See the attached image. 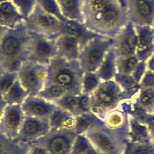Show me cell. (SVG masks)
Returning a JSON list of instances; mask_svg holds the SVG:
<instances>
[{
  "mask_svg": "<svg viewBox=\"0 0 154 154\" xmlns=\"http://www.w3.org/2000/svg\"><path fill=\"white\" fill-rule=\"evenodd\" d=\"M84 25L96 35L115 38L128 22L122 0H85Z\"/></svg>",
  "mask_w": 154,
  "mask_h": 154,
  "instance_id": "cell-1",
  "label": "cell"
},
{
  "mask_svg": "<svg viewBox=\"0 0 154 154\" xmlns=\"http://www.w3.org/2000/svg\"><path fill=\"white\" fill-rule=\"evenodd\" d=\"M31 31L25 22L7 29L0 42V64L5 71L17 72L27 61Z\"/></svg>",
  "mask_w": 154,
  "mask_h": 154,
  "instance_id": "cell-2",
  "label": "cell"
},
{
  "mask_svg": "<svg viewBox=\"0 0 154 154\" xmlns=\"http://www.w3.org/2000/svg\"><path fill=\"white\" fill-rule=\"evenodd\" d=\"M48 81L57 83L68 94H82V78L84 71L78 60L55 57L47 65Z\"/></svg>",
  "mask_w": 154,
  "mask_h": 154,
  "instance_id": "cell-3",
  "label": "cell"
},
{
  "mask_svg": "<svg viewBox=\"0 0 154 154\" xmlns=\"http://www.w3.org/2000/svg\"><path fill=\"white\" fill-rule=\"evenodd\" d=\"M84 134L101 154H124L128 146V128L112 129L103 123Z\"/></svg>",
  "mask_w": 154,
  "mask_h": 154,
  "instance_id": "cell-4",
  "label": "cell"
},
{
  "mask_svg": "<svg viewBox=\"0 0 154 154\" xmlns=\"http://www.w3.org/2000/svg\"><path fill=\"white\" fill-rule=\"evenodd\" d=\"M91 111L103 120L108 112L118 108L123 101L130 99L115 80L102 82L90 96Z\"/></svg>",
  "mask_w": 154,
  "mask_h": 154,
  "instance_id": "cell-5",
  "label": "cell"
},
{
  "mask_svg": "<svg viewBox=\"0 0 154 154\" xmlns=\"http://www.w3.org/2000/svg\"><path fill=\"white\" fill-rule=\"evenodd\" d=\"M115 38L95 35L82 45L79 63L83 71L96 72L105 56L115 45Z\"/></svg>",
  "mask_w": 154,
  "mask_h": 154,
  "instance_id": "cell-6",
  "label": "cell"
},
{
  "mask_svg": "<svg viewBox=\"0 0 154 154\" xmlns=\"http://www.w3.org/2000/svg\"><path fill=\"white\" fill-rule=\"evenodd\" d=\"M29 30L51 38H56L63 32L64 22L44 11L37 5L33 13L25 21Z\"/></svg>",
  "mask_w": 154,
  "mask_h": 154,
  "instance_id": "cell-7",
  "label": "cell"
},
{
  "mask_svg": "<svg viewBox=\"0 0 154 154\" xmlns=\"http://www.w3.org/2000/svg\"><path fill=\"white\" fill-rule=\"evenodd\" d=\"M17 78L29 94H38L48 82L47 66L26 61L17 71Z\"/></svg>",
  "mask_w": 154,
  "mask_h": 154,
  "instance_id": "cell-8",
  "label": "cell"
},
{
  "mask_svg": "<svg viewBox=\"0 0 154 154\" xmlns=\"http://www.w3.org/2000/svg\"><path fill=\"white\" fill-rule=\"evenodd\" d=\"M57 56L55 38L31 32L27 61L47 66Z\"/></svg>",
  "mask_w": 154,
  "mask_h": 154,
  "instance_id": "cell-9",
  "label": "cell"
},
{
  "mask_svg": "<svg viewBox=\"0 0 154 154\" xmlns=\"http://www.w3.org/2000/svg\"><path fill=\"white\" fill-rule=\"evenodd\" d=\"M76 136L75 130H51L36 142L44 146L49 154H70Z\"/></svg>",
  "mask_w": 154,
  "mask_h": 154,
  "instance_id": "cell-10",
  "label": "cell"
},
{
  "mask_svg": "<svg viewBox=\"0 0 154 154\" xmlns=\"http://www.w3.org/2000/svg\"><path fill=\"white\" fill-rule=\"evenodd\" d=\"M25 116L22 105H6L0 117V135L17 140Z\"/></svg>",
  "mask_w": 154,
  "mask_h": 154,
  "instance_id": "cell-11",
  "label": "cell"
},
{
  "mask_svg": "<svg viewBox=\"0 0 154 154\" xmlns=\"http://www.w3.org/2000/svg\"><path fill=\"white\" fill-rule=\"evenodd\" d=\"M128 22L134 26H152L154 22V0H124Z\"/></svg>",
  "mask_w": 154,
  "mask_h": 154,
  "instance_id": "cell-12",
  "label": "cell"
},
{
  "mask_svg": "<svg viewBox=\"0 0 154 154\" xmlns=\"http://www.w3.org/2000/svg\"><path fill=\"white\" fill-rule=\"evenodd\" d=\"M51 130L48 119L26 116L17 140L24 145H30L45 137Z\"/></svg>",
  "mask_w": 154,
  "mask_h": 154,
  "instance_id": "cell-13",
  "label": "cell"
},
{
  "mask_svg": "<svg viewBox=\"0 0 154 154\" xmlns=\"http://www.w3.org/2000/svg\"><path fill=\"white\" fill-rule=\"evenodd\" d=\"M22 108L27 116L48 119L57 108V105L38 94H29L22 104Z\"/></svg>",
  "mask_w": 154,
  "mask_h": 154,
  "instance_id": "cell-14",
  "label": "cell"
},
{
  "mask_svg": "<svg viewBox=\"0 0 154 154\" xmlns=\"http://www.w3.org/2000/svg\"><path fill=\"white\" fill-rule=\"evenodd\" d=\"M57 56L68 60H78L82 51V40L75 35L62 33L55 38Z\"/></svg>",
  "mask_w": 154,
  "mask_h": 154,
  "instance_id": "cell-15",
  "label": "cell"
},
{
  "mask_svg": "<svg viewBox=\"0 0 154 154\" xmlns=\"http://www.w3.org/2000/svg\"><path fill=\"white\" fill-rule=\"evenodd\" d=\"M114 45L116 54L122 56L135 55L137 48V33L135 26L131 22H128L123 28L115 37Z\"/></svg>",
  "mask_w": 154,
  "mask_h": 154,
  "instance_id": "cell-16",
  "label": "cell"
},
{
  "mask_svg": "<svg viewBox=\"0 0 154 154\" xmlns=\"http://www.w3.org/2000/svg\"><path fill=\"white\" fill-rule=\"evenodd\" d=\"M55 105L75 116L91 112L90 96L83 94H67Z\"/></svg>",
  "mask_w": 154,
  "mask_h": 154,
  "instance_id": "cell-17",
  "label": "cell"
},
{
  "mask_svg": "<svg viewBox=\"0 0 154 154\" xmlns=\"http://www.w3.org/2000/svg\"><path fill=\"white\" fill-rule=\"evenodd\" d=\"M128 143L133 145L154 144L148 126L134 116H129L128 124Z\"/></svg>",
  "mask_w": 154,
  "mask_h": 154,
  "instance_id": "cell-18",
  "label": "cell"
},
{
  "mask_svg": "<svg viewBox=\"0 0 154 154\" xmlns=\"http://www.w3.org/2000/svg\"><path fill=\"white\" fill-rule=\"evenodd\" d=\"M137 48L135 55L140 61L147 60L154 52V34L152 26H135Z\"/></svg>",
  "mask_w": 154,
  "mask_h": 154,
  "instance_id": "cell-19",
  "label": "cell"
},
{
  "mask_svg": "<svg viewBox=\"0 0 154 154\" xmlns=\"http://www.w3.org/2000/svg\"><path fill=\"white\" fill-rule=\"evenodd\" d=\"M61 13L68 21L84 24L85 0H57Z\"/></svg>",
  "mask_w": 154,
  "mask_h": 154,
  "instance_id": "cell-20",
  "label": "cell"
},
{
  "mask_svg": "<svg viewBox=\"0 0 154 154\" xmlns=\"http://www.w3.org/2000/svg\"><path fill=\"white\" fill-rule=\"evenodd\" d=\"M25 22L11 0L0 3V27L11 29Z\"/></svg>",
  "mask_w": 154,
  "mask_h": 154,
  "instance_id": "cell-21",
  "label": "cell"
},
{
  "mask_svg": "<svg viewBox=\"0 0 154 154\" xmlns=\"http://www.w3.org/2000/svg\"><path fill=\"white\" fill-rule=\"evenodd\" d=\"M48 121L51 130H75L76 124V116L57 106L55 110L50 116Z\"/></svg>",
  "mask_w": 154,
  "mask_h": 154,
  "instance_id": "cell-22",
  "label": "cell"
},
{
  "mask_svg": "<svg viewBox=\"0 0 154 154\" xmlns=\"http://www.w3.org/2000/svg\"><path fill=\"white\" fill-rule=\"evenodd\" d=\"M117 57L114 47H112L106 54L105 59L96 71L102 82L115 79L117 74Z\"/></svg>",
  "mask_w": 154,
  "mask_h": 154,
  "instance_id": "cell-23",
  "label": "cell"
},
{
  "mask_svg": "<svg viewBox=\"0 0 154 154\" xmlns=\"http://www.w3.org/2000/svg\"><path fill=\"white\" fill-rule=\"evenodd\" d=\"M129 115L120 107L108 112L103 118L105 126L112 129H123L128 128Z\"/></svg>",
  "mask_w": 154,
  "mask_h": 154,
  "instance_id": "cell-24",
  "label": "cell"
},
{
  "mask_svg": "<svg viewBox=\"0 0 154 154\" xmlns=\"http://www.w3.org/2000/svg\"><path fill=\"white\" fill-rule=\"evenodd\" d=\"M29 94L17 78L11 88L3 96L5 103L10 105H22Z\"/></svg>",
  "mask_w": 154,
  "mask_h": 154,
  "instance_id": "cell-25",
  "label": "cell"
},
{
  "mask_svg": "<svg viewBox=\"0 0 154 154\" xmlns=\"http://www.w3.org/2000/svg\"><path fill=\"white\" fill-rule=\"evenodd\" d=\"M103 123H104L103 120L100 119L96 115H94L92 111L88 112L76 116V124L75 128V132L77 134H84L91 128Z\"/></svg>",
  "mask_w": 154,
  "mask_h": 154,
  "instance_id": "cell-26",
  "label": "cell"
},
{
  "mask_svg": "<svg viewBox=\"0 0 154 154\" xmlns=\"http://www.w3.org/2000/svg\"><path fill=\"white\" fill-rule=\"evenodd\" d=\"M67 94L68 92L66 89L63 88L59 84L48 81L38 95L50 102L55 104L57 100H59Z\"/></svg>",
  "mask_w": 154,
  "mask_h": 154,
  "instance_id": "cell-27",
  "label": "cell"
},
{
  "mask_svg": "<svg viewBox=\"0 0 154 154\" xmlns=\"http://www.w3.org/2000/svg\"><path fill=\"white\" fill-rule=\"evenodd\" d=\"M102 81L96 72L86 71L83 73L82 78V94L91 96L99 88Z\"/></svg>",
  "mask_w": 154,
  "mask_h": 154,
  "instance_id": "cell-28",
  "label": "cell"
},
{
  "mask_svg": "<svg viewBox=\"0 0 154 154\" xmlns=\"http://www.w3.org/2000/svg\"><path fill=\"white\" fill-rule=\"evenodd\" d=\"M114 80L118 83V85L121 87L122 89L130 99L134 97V95L137 94L140 89L139 83L133 78L132 75L116 74Z\"/></svg>",
  "mask_w": 154,
  "mask_h": 154,
  "instance_id": "cell-29",
  "label": "cell"
},
{
  "mask_svg": "<svg viewBox=\"0 0 154 154\" xmlns=\"http://www.w3.org/2000/svg\"><path fill=\"white\" fill-rule=\"evenodd\" d=\"M140 61L136 55L117 57V74L131 75Z\"/></svg>",
  "mask_w": 154,
  "mask_h": 154,
  "instance_id": "cell-30",
  "label": "cell"
},
{
  "mask_svg": "<svg viewBox=\"0 0 154 154\" xmlns=\"http://www.w3.org/2000/svg\"><path fill=\"white\" fill-rule=\"evenodd\" d=\"M70 154H101L85 134H77Z\"/></svg>",
  "mask_w": 154,
  "mask_h": 154,
  "instance_id": "cell-31",
  "label": "cell"
},
{
  "mask_svg": "<svg viewBox=\"0 0 154 154\" xmlns=\"http://www.w3.org/2000/svg\"><path fill=\"white\" fill-rule=\"evenodd\" d=\"M28 146L0 135V154H24Z\"/></svg>",
  "mask_w": 154,
  "mask_h": 154,
  "instance_id": "cell-32",
  "label": "cell"
},
{
  "mask_svg": "<svg viewBox=\"0 0 154 154\" xmlns=\"http://www.w3.org/2000/svg\"><path fill=\"white\" fill-rule=\"evenodd\" d=\"M37 3L38 5L46 13L57 17L63 22H68V20H66L62 15L57 0H37Z\"/></svg>",
  "mask_w": 154,
  "mask_h": 154,
  "instance_id": "cell-33",
  "label": "cell"
},
{
  "mask_svg": "<svg viewBox=\"0 0 154 154\" xmlns=\"http://www.w3.org/2000/svg\"><path fill=\"white\" fill-rule=\"evenodd\" d=\"M18 12L26 21L33 13L38 3L37 0H11Z\"/></svg>",
  "mask_w": 154,
  "mask_h": 154,
  "instance_id": "cell-34",
  "label": "cell"
},
{
  "mask_svg": "<svg viewBox=\"0 0 154 154\" xmlns=\"http://www.w3.org/2000/svg\"><path fill=\"white\" fill-rule=\"evenodd\" d=\"M17 79V72L5 71L0 75V95L4 96Z\"/></svg>",
  "mask_w": 154,
  "mask_h": 154,
  "instance_id": "cell-35",
  "label": "cell"
},
{
  "mask_svg": "<svg viewBox=\"0 0 154 154\" xmlns=\"http://www.w3.org/2000/svg\"><path fill=\"white\" fill-rule=\"evenodd\" d=\"M126 154H154V144L133 145L128 143Z\"/></svg>",
  "mask_w": 154,
  "mask_h": 154,
  "instance_id": "cell-36",
  "label": "cell"
},
{
  "mask_svg": "<svg viewBox=\"0 0 154 154\" xmlns=\"http://www.w3.org/2000/svg\"><path fill=\"white\" fill-rule=\"evenodd\" d=\"M140 88L146 89H154V72L146 69L140 82Z\"/></svg>",
  "mask_w": 154,
  "mask_h": 154,
  "instance_id": "cell-37",
  "label": "cell"
},
{
  "mask_svg": "<svg viewBox=\"0 0 154 154\" xmlns=\"http://www.w3.org/2000/svg\"><path fill=\"white\" fill-rule=\"evenodd\" d=\"M24 154H49V152L44 146L35 142L28 145Z\"/></svg>",
  "mask_w": 154,
  "mask_h": 154,
  "instance_id": "cell-38",
  "label": "cell"
},
{
  "mask_svg": "<svg viewBox=\"0 0 154 154\" xmlns=\"http://www.w3.org/2000/svg\"><path fill=\"white\" fill-rule=\"evenodd\" d=\"M146 64L145 61H140V63H138V65L135 68V69L134 70L133 74L131 75L133 78L138 83L140 82L141 77L143 76V75L145 74V72L146 71Z\"/></svg>",
  "mask_w": 154,
  "mask_h": 154,
  "instance_id": "cell-39",
  "label": "cell"
},
{
  "mask_svg": "<svg viewBox=\"0 0 154 154\" xmlns=\"http://www.w3.org/2000/svg\"><path fill=\"white\" fill-rule=\"evenodd\" d=\"M146 69L148 70L154 72V52L146 61Z\"/></svg>",
  "mask_w": 154,
  "mask_h": 154,
  "instance_id": "cell-40",
  "label": "cell"
},
{
  "mask_svg": "<svg viewBox=\"0 0 154 154\" xmlns=\"http://www.w3.org/2000/svg\"><path fill=\"white\" fill-rule=\"evenodd\" d=\"M6 105H7V104L5 103L3 96L0 95V117H1V115H2V113H3V111L5 110Z\"/></svg>",
  "mask_w": 154,
  "mask_h": 154,
  "instance_id": "cell-41",
  "label": "cell"
},
{
  "mask_svg": "<svg viewBox=\"0 0 154 154\" xmlns=\"http://www.w3.org/2000/svg\"><path fill=\"white\" fill-rule=\"evenodd\" d=\"M6 28H3V27H0V42H1V40H2V38L4 37V35H5V33L6 32Z\"/></svg>",
  "mask_w": 154,
  "mask_h": 154,
  "instance_id": "cell-42",
  "label": "cell"
},
{
  "mask_svg": "<svg viewBox=\"0 0 154 154\" xmlns=\"http://www.w3.org/2000/svg\"><path fill=\"white\" fill-rule=\"evenodd\" d=\"M147 113H150V114H154V102L152 103V105H151V107L149 108V110H147Z\"/></svg>",
  "mask_w": 154,
  "mask_h": 154,
  "instance_id": "cell-43",
  "label": "cell"
},
{
  "mask_svg": "<svg viewBox=\"0 0 154 154\" xmlns=\"http://www.w3.org/2000/svg\"><path fill=\"white\" fill-rule=\"evenodd\" d=\"M5 69H3V67H2V65H1V64H0V75H3V74H4V73H5Z\"/></svg>",
  "mask_w": 154,
  "mask_h": 154,
  "instance_id": "cell-44",
  "label": "cell"
},
{
  "mask_svg": "<svg viewBox=\"0 0 154 154\" xmlns=\"http://www.w3.org/2000/svg\"><path fill=\"white\" fill-rule=\"evenodd\" d=\"M152 30H153V34H154V22H153V24L152 25Z\"/></svg>",
  "mask_w": 154,
  "mask_h": 154,
  "instance_id": "cell-45",
  "label": "cell"
},
{
  "mask_svg": "<svg viewBox=\"0 0 154 154\" xmlns=\"http://www.w3.org/2000/svg\"><path fill=\"white\" fill-rule=\"evenodd\" d=\"M4 1H5V0H0V3H2V2H4Z\"/></svg>",
  "mask_w": 154,
  "mask_h": 154,
  "instance_id": "cell-46",
  "label": "cell"
}]
</instances>
